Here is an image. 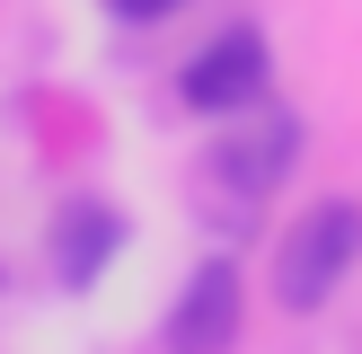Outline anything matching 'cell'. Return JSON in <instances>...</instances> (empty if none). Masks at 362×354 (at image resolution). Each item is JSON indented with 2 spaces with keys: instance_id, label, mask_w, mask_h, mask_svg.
Returning a JSON list of instances; mask_svg holds the SVG:
<instances>
[{
  "instance_id": "obj_5",
  "label": "cell",
  "mask_w": 362,
  "mask_h": 354,
  "mask_svg": "<svg viewBox=\"0 0 362 354\" xmlns=\"http://www.w3.org/2000/svg\"><path fill=\"white\" fill-rule=\"evenodd\" d=\"M115 239H124V212H115V204H88V195H80V204L62 212V283H88L106 257H115Z\"/></svg>"
},
{
  "instance_id": "obj_1",
  "label": "cell",
  "mask_w": 362,
  "mask_h": 354,
  "mask_svg": "<svg viewBox=\"0 0 362 354\" xmlns=\"http://www.w3.org/2000/svg\"><path fill=\"white\" fill-rule=\"evenodd\" d=\"M354 257H362V204H345V195L310 204L283 230V248H274V301L283 310H318L354 275Z\"/></svg>"
},
{
  "instance_id": "obj_6",
  "label": "cell",
  "mask_w": 362,
  "mask_h": 354,
  "mask_svg": "<svg viewBox=\"0 0 362 354\" xmlns=\"http://www.w3.org/2000/svg\"><path fill=\"white\" fill-rule=\"evenodd\" d=\"M106 9H115L124 27H159V18H177L186 0H106Z\"/></svg>"
},
{
  "instance_id": "obj_3",
  "label": "cell",
  "mask_w": 362,
  "mask_h": 354,
  "mask_svg": "<svg viewBox=\"0 0 362 354\" xmlns=\"http://www.w3.org/2000/svg\"><path fill=\"white\" fill-rule=\"evenodd\" d=\"M239 310H247L239 266L204 257L186 275V292H177V310H168V354H230V346H239Z\"/></svg>"
},
{
  "instance_id": "obj_4",
  "label": "cell",
  "mask_w": 362,
  "mask_h": 354,
  "mask_svg": "<svg viewBox=\"0 0 362 354\" xmlns=\"http://www.w3.org/2000/svg\"><path fill=\"white\" fill-rule=\"evenodd\" d=\"M292 151H300V124L283 115V106H257V133L221 142L204 169H212V177H230V186H239V204H257V195H274V186H283Z\"/></svg>"
},
{
  "instance_id": "obj_2",
  "label": "cell",
  "mask_w": 362,
  "mask_h": 354,
  "mask_svg": "<svg viewBox=\"0 0 362 354\" xmlns=\"http://www.w3.org/2000/svg\"><path fill=\"white\" fill-rule=\"evenodd\" d=\"M265 80H274V53H265V27H221L186 71H177V98L194 115H257L265 106Z\"/></svg>"
}]
</instances>
